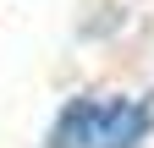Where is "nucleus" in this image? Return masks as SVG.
Returning a JSON list of instances; mask_svg holds the SVG:
<instances>
[{
	"instance_id": "nucleus-1",
	"label": "nucleus",
	"mask_w": 154,
	"mask_h": 148,
	"mask_svg": "<svg viewBox=\"0 0 154 148\" xmlns=\"http://www.w3.org/2000/svg\"><path fill=\"white\" fill-rule=\"evenodd\" d=\"M154 132V93L149 99H77L61 110L50 148H138Z\"/></svg>"
}]
</instances>
